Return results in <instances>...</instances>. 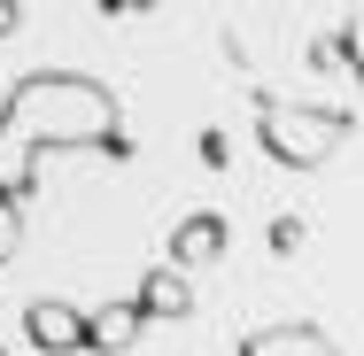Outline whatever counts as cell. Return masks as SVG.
Here are the masks:
<instances>
[{"label": "cell", "mask_w": 364, "mask_h": 356, "mask_svg": "<svg viewBox=\"0 0 364 356\" xmlns=\"http://www.w3.org/2000/svg\"><path fill=\"white\" fill-rule=\"evenodd\" d=\"M63 147L132 155L117 85L85 70H23L0 101V202L23 210L31 186H39V155H63Z\"/></svg>", "instance_id": "1"}, {"label": "cell", "mask_w": 364, "mask_h": 356, "mask_svg": "<svg viewBox=\"0 0 364 356\" xmlns=\"http://www.w3.org/2000/svg\"><path fill=\"white\" fill-rule=\"evenodd\" d=\"M256 140L279 171H326L341 147L357 140V109H318V101H279L256 93Z\"/></svg>", "instance_id": "2"}, {"label": "cell", "mask_w": 364, "mask_h": 356, "mask_svg": "<svg viewBox=\"0 0 364 356\" xmlns=\"http://www.w3.org/2000/svg\"><path fill=\"white\" fill-rule=\"evenodd\" d=\"M23 341L39 356H85V310L63 294H31L23 302Z\"/></svg>", "instance_id": "3"}, {"label": "cell", "mask_w": 364, "mask_h": 356, "mask_svg": "<svg viewBox=\"0 0 364 356\" xmlns=\"http://www.w3.org/2000/svg\"><path fill=\"white\" fill-rule=\"evenodd\" d=\"M225 248H232V225L218 210H186L171 225V248H163V264L186 279V271H202V264H225Z\"/></svg>", "instance_id": "4"}, {"label": "cell", "mask_w": 364, "mask_h": 356, "mask_svg": "<svg viewBox=\"0 0 364 356\" xmlns=\"http://www.w3.org/2000/svg\"><path fill=\"white\" fill-rule=\"evenodd\" d=\"M132 310H140V325H178V318H194V279H178L171 264H147L132 286Z\"/></svg>", "instance_id": "5"}, {"label": "cell", "mask_w": 364, "mask_h": 356, "mask_svg": "<svg viewBox=\"0 0 364 356\" xmlns=\"http://www.w3.org/2000/svg\"><path fill=\"white\" fill-rule=\"evenodd\" d=\"M240 356H341V341L310 318H279V325H256L240 333Z\"/></svg>", "instance_id": "6"}, {"label": "cell", "mask_w": 364, "mask_h": 356, "mask_svg": "<svg viewBox=\"0 0 364 356\" xmlns=\"http://www.w3.org/2000/svg\"><path fill=\"white\" fill-rule=\"evenodd\" d=\"M140 333H147V325H140L132 302H101V310H85V356H124Z\"/></svg>", "instance_id": "7"}, {"label": "cell", "mask_w": 364, "mask_h": 356, "mask_svg": "<svg viewBox=\"0 0 364 356\" xmlns=\"http://www.w3.org/2000/svg\"><path fill=\"white\" fill-rule=\"evenodd\" d=\"M16 256H23V210L0 202V264H16Z\"/></svg>", "instance_id": "8"}, {"label": "cell", "mask_w": 364, "mask_h": 356, "mask_svg": "<svg viewBox=\"0 0 364 356\" xmlns=\"http://www.w3.org/2000/svg\"><path fill=\"white\" fill-rule=\"evenodd\" d=\"M272 248H279V256L302 248V217H272Z\"/></svg>", "instance_id": "9"}, {"label": "cell", "mask_w": 364, "mask_h": 356, "mask_svg": "<svg viewBox=\"0 0 364 356\" xmlns=\"http://www.w3.org/2000/svg\"><path fill=\"white\" fill-rule=\"evenodd\" d=\"M202 163H210V171H225V163H232V147H225V132H202Z\"/></svg>", "instance_id": "10"}, {"label": "cell", "mask_w": 364, "mask_h": 356, "mask_svg": "<svg viewBox=\"0 0 364 356\" xmlns=\"http://www.w3.org/2000/svg\"><path fill=\"white\" fill-rule=\"evenodd\" d=\"M16 23H23V8H16V0H0V39H8Z\"/></svg>", "instance_id": "11"}, {"label": "cell", "mask_w": 364, "mask_h": 356, "mask_svg": "<svg viewBox=\"0 0 364 356\" xmlns=\"http://www.w3.org/2000/svg\"><path fill=\"white\" fill-rule=\"evenodd\" d=\"M0 356H8V349H0Z\"/></svg>", "instance_id": "12"}]
</instances>
